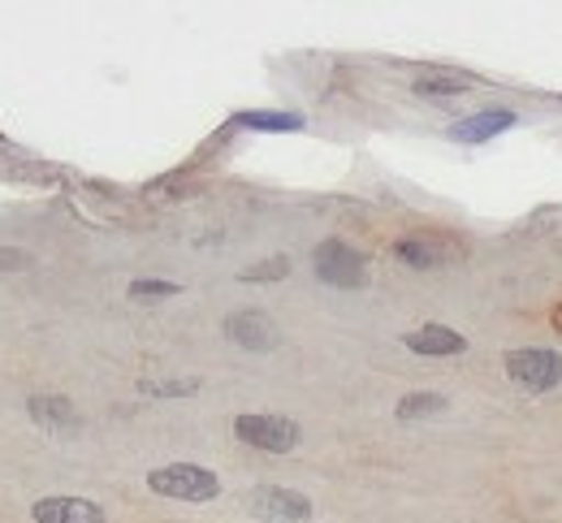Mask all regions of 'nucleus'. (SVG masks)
Wrapping results in <instances>:
<instances>
[{
    "label": "nucleus",
    "instance_id": "f257e3e1",
    "mask_svg": "<svg viewBox=\"0 0 562 523\" xmlns=\"http://www.w3.org/2000/svg\"><path fill=\"white\" fill-rule=\"evenodd\" d=\"M147 489L173 502H212L221 493V480L200 463H165L156 471H147Z\"/></svg>",
    "mask_w": 562,
    "mask_h": 523
},
{
    "label": "nucleus",
    "instance_id": "f03ea898",
    "mask_svg": "<svg viewBox=\"0 0 562 523\" xmlns=\"http://www.w3.org/2000/svg\"><path fill=\"white\" fill-rule=\"evenodd\" d=\"M316 277L325 282V286H338V291H359L363 282H368V264H363V255L347 247L342 238H325L321 247H316Z\"/></svg>",
    "mask_w": 562,
    "mask_h": 523
},
{
    "label": "nucleus",
    "instance_id": "7ed1b4c3",
    "mask_svg": "<svg viewBox=\"0 0 562 523\" xmlns=\"http://www.w3.org/2000/svg\"><path fill=\"white\" fill-rule=\"evenodd\" d=\"M506 376L528 389V394H550L562 380V360L554 351H537V346H524V351H510L506 355Z\"/></svg>",
    "mask_w": 562,
    "mask_h": 523
},
{
    "label": "nucleus",
    "instance_id": "20e7f679",
    "mask_svg": "<svg viewBox=\"0 0 562 523\" xmlns=\"http://www.w3.org/2000/svg\"><path fill=\"white\" fill-rule=\"evenodd\" d=\"M247 511L260 523H307L312 520V502L299 489H281V485H260L247 498Z\"/></svg>",
    "mask_w": 562,
    "mask_h": 523
},
{
    "label": "nucleus",
    "instance_id": "39448f33",
    "mask_svg": "<svg viewBox=\"0 0 562 523\" xmlns=\"http://www.w3.org/2000/svg\"><path fill=\"white\" fill-rule=\"evenodd\" d=\"M234 433H238V442L269 450V454H285V450L299 446V424L285 416H238Z\"/></svg>",
    "mask_w": 562,
    "mask_h": 523
},
{
    "label": "nucleus",
    "instance_id": "423d86ee",
    "mask_svg": "<svg viewBox=\"0 0 562 523\" xmlns=\"http://www.w3.org/2000/svg\"><path fill=\"white\" fill-rule=\"evenodd\" d=\"M225 338H229L234 346H243V351L265 355V351H273V346H278V325L269 320V311L243 307V311L225 316Z\"/></svg>",
    "mask_w": 562,
    "mask_h": 523
},
{
    "label": "nucleus",
    "instance_id": "0eeeda50",
    "mask_svg": "<svg viewBox=\"0 0 562 523\" xmlns=\"http://www.w3.org/2000/svg\"><path fill=\"white\" fill-rule=\"evenodd\" d=\"M31 520L35 523H109L95 502H87V498H66V493L40 498V502L31 507Z\"/></svg>",
    "mask_w": 562,
    "mask_h": 523
},
{
    "label": "nucleus",
    "instance_id": "6e6552de",
    "mask_svg": "<svg viewBox=\"0 0 562 523\" xmlns=\"http://www.w3.org/2000/svg\"><path fill=\"white\" fill-rule=\"evenodd\" d=\"M403 346L416 355H428V360H446V355H459L468 342H463V333H454L446 325H424V329H412L403 338Z\"/></svg>",
    "mask_w": 562,
    "mask_h": 523
},
{
    "label": "nucleus",
    "instance_id": "1a4fd4ad",
    "mask_svg": "<svg viewBox=\"0 0 562 523\" xmlns=\"http://www.w3.org/2000/svg\"><path fill=\"white\" fill-rule=\"evenodd\" d=\"M506 126H515V113L510 109H481V113L454 122L450 126V139H459V144H485L493 135H502Z\"/></svg>",
    "mask_w": 562,
    "mask_h": 523
},
{
    "label": "nucleus",
    "instance_id": "9d476101",
    "mask_svg": "<svg viewBox=\"0 0 562 523\" xmlns=\"http://www.w3.org/2000/svg\"><path fill=\"white\" fill-rule=\"evenodd\" d=\"M26 407H31V420L40 429H53V433H74L82 424V416L74 411L70 398H57V394H35Z\"/></svg>",
    "mask_w": 562,
    "mask_h": 523
},
{
    "label": "nucleus",
    "instance_id": "9b49d317",
    "mask_svg": "<svg viewBox=\"0 0 562 523\" xmlns=\"http://www.w3.org/2000/svg\"><path fill=\"white\" fill-rule=\"evenodd\" d=\"M446 407V398L441 394H407L398 407H394V416L403 420V424H416L424 416H432V411H441Z\"/></svg>",
    "mask_w": 562,
    "mask_h": 523
},
{
    "label": "nucleus",
    "instance_id": "f8f14e48",
    "mask_svg": "<svg viewBox=\"0 0 562 523\" xmlns=\"http://www.w3.org/2000/svg\"><path fill=\"white\" fill-rule=\"evenodd\" d=\"M238 126H251V130H303V117L299 113H238Z\"/></svg>",
    "mask_w": 562,
    "mask_h": 523
},
{
    "label": "nucleus",
    "instance_id": "ddd939ff",
    "mask_svg": "<svg viewBox=\"0 0 562 523\" xmlns=\"http://www.w3.org/2000/svg\"><path fill=\"white\" fill-rule=\"evenodd\" d=\"M394 255L403 260V264H412V269H432L441 255L428 247V242H420V238H403L398 247H394Z\"/></svg>",
    "mask_w": 562,
    "mask_h": 523
},
{
    "label": "nucleus",
    "instance_id": "4468645a",
    "mask_svg": "<svg viewBox=\"0 0 562 523\" xmlns=\"http://www.w3.org/2000/svg\"><path fill=\"white\" fill-rule=\"evenodd\" d=\"M285 273H290V260H285V255H273V260H265V264L243 269V282H278Z\"/></svg>",
    "mask_w": 562,
    "mask_h": 523
},
{
    "label": "nucleus",
    "instance_id": "2eb2a0df",
    "mask_svg": "<svg viewBox=\"0 0 562 523\" xmlns=\"http://www.w3.org/2000/svg\"><path fill=\"white\" fill-rule=\"evenodd\" d=\"M416 91H424V95H450V91H468V78H459V82H446V78H420V82H416Z\"/></svg>",
    "mask_w": 562,
    "mask_h": 523
},
{
    "label": "nucleus",
    "instance_id": "dca6fc26",
    "mask_svg": "<svg viewBox=\"0 0 562 523\" xmlns=\"http://www.w3.org/2000/svg\"><path fill=\"white\" fill-rule=\"evenodd\" d=\"M131 295H135V299H147V295H178V286H169V282H135Z\"/></svg>",
    "mask_w": 562,
    "mask_h": 523
},
{
    "label": "nucleus",
    "instance_id": "f3484780",
    "mask_svg": "<svg viewBox=\"0 0 562 523\" xmlns=\"http://www.w3.org/2000/svg\"><path fill=\"white\" fill-rule=\"evenodd\" d=\"M0 269H31V255H26V251H9V247H0Z\"/></svg>",
    "mask_w": 562,
    "mask_h": 523
},
{
    "label": "nucleus",
    "instance_id": "a211bd4d",
    "mask_svg": "<svg viewBox=\"0 0 562 523\" xmlns=\"http://www.w3.org/2000/svg\"><path fill=\"white\" fill-rule=\"evenodd\" d=\"M554 329L562 333V307H554Z\"/></svg>",
    "mask_w": 562,
    "mask_h": 523
}]
</instances>
